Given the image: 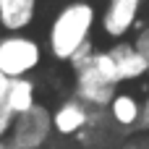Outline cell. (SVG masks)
I'll use <instances>...</instances> for the list:
<instances>
[{
  "instance_id": "3",
  "label": "cell",
  "mask_w": 149,
  "mask_h": 149,
  "mask_svg": "<svg viewBox=\"0 0 149 149\" xmlns=\"http://www.w3.org/2000/svg\"><path fill=\"white\" fill-rule=\"evenodd\" d=\"M42 63V45L26 34L0 37V71L8 79H24Z\"/></svg>"
},
{
  "instance_id": "6",
  "label": "cell",
  "mask_w": 149,
  "mask_h": 149,
  "mask_svg": "<svg viewBox=\"0 0 149 149\" xmlns=\"http://www.w3.org/2000/svg\"><path fill=\"white\" fill-rule=\"evenodd\" d=\"M92 115H94V110H92L89 105H84V102L76 100V97H68V100H63V102L52 110L55 134L63 136V139H71V136L79 139V136L89 128Z\"/></svg>"
},
{
  "instance_id": "17",
  "label": "cell",
  "mask_w": 149,
  "mask_h": 149,
  "mask_svg": "<svg viewBox=\"0 0 149 149\" xmlns=\"http://www.w3.org/2000/svg\"><path fill=\"white\" fill-rule=\"evenodd\" d=\"M71 149H86V147H81V144H79V147H71Z\"/></svg>"
},
{
  "instance_id": "15",
  "label": "cell",
  "mask_w": 149,
  "mask_h": 149,
  "mask_svg": "<svg viewBox=\"0 0 149 149\" xmlns=\"http://www.w3.org/2000/svg\"><path fill=\"white\" fill-rule=\"evenodd\" d=\"M8 86H10V79L0 71V102L5 100V94H8Z\"/></svg>"
},
{
  "instance_id": "18",
  "label": "cell",
  "mask_w": 149,
  "mask_h": 149,
  "mask_svg": "<svg viewBox=\"0 0 149 149\" xmlns=\"http://www.w3.org/2000/svg\"><path fill=\"white\" fill-rule=\"evenodd\" d=\"M10 149H13V147H10Z\"/></svg>"
},
{
  "instance_id": "9",
  "label": "cell",
  "mask_w": 149,
  "mask_h": 149,
  "mask_svg": "<svg viewBox=\"0 0 149 149\" xmlns=\"http://www.w3.org/2000/svg\"><path fill=\"white\" fill-rule=\"evenodd\" d=\"M107 115L120 131H134L141 123V100L134 92H118L107 107Z\"/></svg>"
},
{
  "instance_id": "16",
  "label": "cell",
  "mask_w": 149,
  "mask_h": 149,
  "mask_svg": "<svg viewBox=\"0 0 149 149\" xmlns=\"http://www.w3.org/2000/svg\"><path fill=\"white\" fill-rule=\"evenodd\" d=\"M0 149H10V144H8V139H0Z\"/></svg>"
},
{
  "instance_id": "11",
  "label": "cell",
  "mask_w": 149,
  "mask_h": 149,
  "mask_svg": "<svg viewBox=\"0 0 149 149\" xmlns=\"http://www.w3.org/2000/svg\"><path fill=\"white\" fill-rule=\"evenodd\" d=\"M16 113H13V107L3 100L0 102V139H8L10 136V131H13V126H16Z\"/></svg>"
},
{
  "instance_id": "13",
  "label": "cell",
  "mask_w": 149,
  "mask_h": 149,
  "mask_svg": "<svg viewBox=\"0 0 149 149\" xmlns=\"http://www.w3.org/2000/svg\"><path fill=\"white\" fill-rule=\"evenodd\" d=\"M118 149H149V134H139V136H128L123 139Z\"/></svg>"
},
{
  "instance_id": "8",
  "label": "cell",
  "mask_w": 149,
  "mask_h": 149,
  "mask_svg": "<svg viewBox=\"0 0 149 149\" xmlns=\"http://www.w3.org/2000/svg\"><path fill=\"white\" fill-rule=\"evenodd\" d=\"M37 0H0V26L8 34H21L34 24Z\"/></svg>"
},
{
  "instance_id": "5",
  "label": "cell",
  "mask_w": 149,
  "mask_h": 149,
  "mask_svg": "<svg viewBox=\"0 0 149 149\" xmlns=\"http://www.w3.org/2000/svg\"><path fill=\"white\" fill-rule=\"evenodd\" d=\"M141 8H144V0H105L102 18H100L102 34L110 39H118V42L126 39L131 34V29L136 26Z\"/></svg>"
},
{
  "instance_id": "12",
  "label": "cell",
  "mask_w": 149,
  "mask_h": 149,
  "mask_svg": "<svg viewBox=\"0 0 149 149\" xmlns=\"http://www.w3.org/2000/svg\"><path fill=\"white\" fill-rule=\"evenodd\" d=\"M134 45H136V50H139V52H141V55L149 60V21L141 26V29H139V31H136Z\"/></svg>"
},
{
  "instance_id": "1",
  "label": "cell",
  "mask_w": 149,
  "mask_h": 149,
  "mask_svg": "<svg viewBox=\"0 0 149 149\" xmlns=\"http://www.w3.org/2000/svg\"><path fill=\"white\" fill-rule=\"evenodd\" d=\"M68 63L73 71V97L92 110H107L120 92L118 68L110 50H97L94 42H86Z\"/></svg>"
},
{
  "instance_id": "2",
  "label": "cell",
  "mask_w": 149,
  "mask_h": 149,
  "mask_svg": "<svg viewBox=\"0 0 149 149\" xmlns=\"http://www.w3.org/2000/svg\"><path fill=\"white\" fill-rule=\"evenodd\" d=\"M97 8L89 3V0H71L65 3L50 29H47V50L55 60L60 63H68L86 42H92V31L97 26Z\"/></svg>"
},
{
  "instance_id": "4",
  "label": "cell",
  "mask_w": 149,
  "mask_h": 149,
  "mask_svg": "<svg viewBox=\"0 0 149 149\" xmlns=\"http://www.w3.org/2000/svg\"><path fill=\"white\" fill-rule=\"evenodd\" d=\"M52 134H55L52 110H47L45 105H37L29 113L16 118V126L8 136V144L13 149H45L50 144Z\"/></svg>"
},
{
  "instance_id": "7",
  "label": "cell",
  "mask_w": 149,
  "mask_h": 149,
  "mask_svg": "<svg viewBox=\"0 0 149 149\" xmlns=\"http://www.w3.org/2000/svg\"><path fill=\"white\" fill-rule=\"evenodd\" d=\"M115 68H118V79L120 84H131V81H141L149 73V60L136 50L134 42H115L113 47H107Z\"/></svg>"
},
{
  "instance_id": "14",
  "label": "cell",
  "mask_w": 149,
  "mask_h": 149,
  "mask_svg": "<svg viewBox=\"0 0 149 149\" xmlns=\"http://www.w3.org/2000/svg\"><path fill=\"white\" fill-rule=\"evenodd\" d=\"M139 131L149 134V92H147V97L141 100V123H139Z\"/></svg>"
},
{
  "instance_id": "10",
  "label": "cell",
  "mask_w": 149,
  "mask_h": 149,
  "mask_svg": "<svg viewBox=\"0 0 149 149\" xmlns=\"http://www.w3.org/2000/svg\"><path fill=\"white\" fill-rule=\"evenodd\" d=\"M5 102L13 107L16 115H24L29 113L31 107H37V84L24 76V79H10V86H8V94H5Z\"/></svg>"
}]
</instances>
